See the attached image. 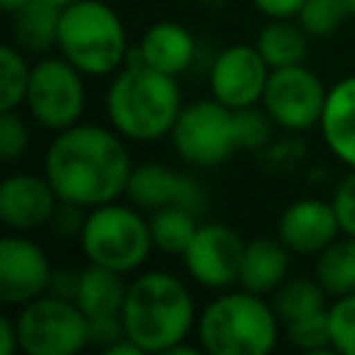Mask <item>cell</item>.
Segmentation results:
<instances>
[{"mask_svg": "<svg viewBox=\"0 0 355 355\" xmlns=\"http://www.w3.org/2000/svg\"><path fill=\"white\" fill-rule=\"evenodd\" d=\"M125 200H130L141 211H155L166 205H183L197 214L205 211L202 183L194 175L175 169L169 164H161V161H144L133 166Z\"/></svg>", "mask_w": 355, "mask_h": 355, "instance_id": "cell-14", "label": "cell"}, {"mask_svg": "<svg viewBox=\"0 0 355 355\" xmlns=\"http://www.w3.org/2000/svg\"><path fill=\"white\" fill-rule=\"evenodd\" d=\"M25 3H31V0H0V8H3L6 14H14V11H19Z\"/></svg>", "mask_w": 355, "mask_h": 355, "instance_id": "cell-37", "label": "cell"}, {"mask_svg": "<svg viewBox=\"0 0 355 355\" xmlns=\"http://www.w3.org/2000/svg\"><path fill=\"white\" fill-rule=\"evenodd\" d=\"M55 53L75 64L86 78H111L133 50L128 28L111 3L78 0L61 8Z\"/></svg>", "mask_w": 355, "mask_h": 355, "instance_id": "cell-5", "label": "cell"}, {"mask_svg": "<svg viewBox=\"0 0 355 355\" xmlns=\"http://www.w3.org/2000/svg\"><path fill=\"white\" fill-rule=\"evenodd\" d=\"M128 144L130 141L111 125L80 119L78 125L53 133L42 172L53 183L58 200L80 208H97L125 197L128 191V180L136 166Z\"/></svg>", "mask_w": 355, "mask_h": 355, "instance_id": "cell-1", "label": "cell"}, {"mask_svg": "<svg viewBox=\"0 0 355 355\" xmlns=\"http://www.w3.org/2000/svg\"><path fill=\"white\" fill-rule=\"evenodd\" d=\"M11 25V42L33 55H44L50 50H55L58 42V19H61V8L50 0H31L25 3L19 11L8 14Z\"/></svg>", "mask_w": 355, "mask_h": 355, "instance_id": "cell-21", "label": "cell"}, {"mask_svg": "<svg viewBox=\"0 0 355 355\" xmlns=\"http://www.w3.org/2000/svg\"><path fill=\"white\" fill-rule=\"evenodd\" d=\"M283 333H286V341L300 352H308V355H330L333 352L330 327H327V308L319 313L286 322Z\"/></svg>", "mask_w": 355, "mask_h": 355, "instance_id": "cell-27", "label": "cell"}, {"mask_svg": "<svg viewBox=\"0 0 355 355\" xmlns=\"http://www.w3.org/2000/svg\"><path fill=\"white\" fill-rule=\"evenodd\" d=\"M305 0H252L255 11L266 19H297Z\"/></svg>", "mask_w": 355, "mask_h": 355, "instance_id": "cell-34", "label": "cell"}, {"mask_svg": "<svg viewBox=\"0 0 355 355\" xmlns=\"http://www.w3.org/2000/svg\"><path fill=\"white\" fill-rule=\"evenodd\" d=\"M75 286H78V269L72 266H53V277H50V294L58 297H75Z\"/></svg>", "mask_w": 355, "mask_h": 355, "instance_id": "cell-35", "label": "cell"}, {"mask_svg": "<svg viewBox=\"0 0 355 355\" xmlns=\"http://www.w3.org/2000/svg\"><path fill=\"white\" fill-rule=\"evenodd\" d=\"M86 211H89V208H80V205H75V202L58 200L55 214H53V219H50L47 227H50L55 236H61V239H78V233H80V227H83V219H86Z\"/></svg>", "mask_w": 355, "mask_h": 355, "instance_id": "cell-32", "label": "cell"}, {"mask_svg": "<svg viewBox=\"0 0 355 355\" xmlns=\"http://www.w3.org/2000/svg\"><path fill=\"white\" fill-rule=\"evenodd\" d=\"M125 336V327H122V316L114 313V316H94L89 319V341L92 347H97L100 352L108 349L114 341H119Z\"/></svg>", "mask_w": 355, "mask_h": 355, "instance_id": "cell-33", "label": "cell"}, {"mask_svg": "<svg viewBox=\"0 0 355 355\" xmlns=\"http://www.w3.org/2000/svg\"><path fill=\"white\" fill-rule=\"evenodd\" d=\"M22 108L31 122L50 133L78 125L86 111V75L61 53L39 55L31 64V80Z\"/></svg>", "mask_w": 355, "mask_h": 355, "instance_id": "cell-8", "label": "cell"}, {"mask_svg": "<svg viewBox=\"0 0 355 355\" xmlns=\"http://www.w3.org/2000/svg\"><path fill=\"white\" fill-rule=\"evenodd\" d=\"M200 227V214L183 205H166L150 211L153 244L164 255H183Z\"/></svg>", "mask_w": 355, "mask_h": 355, "instance_id": "cell-24", "label": "cell"}, {"mask_svg": "<svg viewBox=\"0 0 355 355\" xmlns=\"http://www.w3.org/2000/svg\"><path fill=\"white\" fill-rule=\"evenodd\" d=\"M125 291H128L125 275L86 261L78 269V286H75V297L72 300L80 305V311L89 319H94V316H114V313L122 311Z\"/></svg>", "mask_w": 355, "mask_h": 355, "instance_id": "cell-20", "label": "cell"}, {"mask_svg": "<svg viewBox=\"0 0 355 355\" xmlns=\"http://www.w3.org/2000/svg\"><path fill=\"white\" fill-rule=\"evenodd\" d=\"M333 208L341 225V233L355 236V169H347L333 186Z\"/></svg>", "mask_w": 355, "mask_h": 355, "instance_id": "cell-31", "label": "cell"}, {"mask_svg": "<svg viewBox=\"0 0 355 355\" xmlns=\"http://www.w3.org/2000/svg\"><path fill=\"white\" fill-rule=\"evenodd\" d=\"M58 205V194L44 172L14 169L0 183V222L14 233L47 227Z\"/></svg>", "mask_w": 355, "mask_h": 355, "instance_id": "cell-15", "label": "cell"}, {"mask_svg": "<svg viewBox=\"0 0 355 355\" xmlns=\"http://www.w3.org/2000/svg\"><path fill=\"white\" fill-rule=\"evenodd\" d=\"M31 147V125L17 111H0V158L17 164Z\"/></svg>", "mask_w": 355, "mask_h": 355, "instance_id": "cell-30", "label": "cell"}, {"mask_svg": "<svg viewBox=\"0 0 355 355\" xmlns=\"http://www.w3.org/2000/svg\"><path fill=\"white\" fill-rule=\"evenodd\" d=\"M183 108L178 78L164 75L133 53L108 78L103 111L108 125L130 144H153L169 139Z\"/></svg>", "mask_w": 355, "mask_h": 355, "instance_id": "cell-2", "label": "cell"}, {"mask_svg": "<svg viewBox=\"0 0 355 355\" xmlns=\"http://www.w3.org/2000/svg\"><path fill=\"white\" fill-rule=\"evenodd\" d=\"M178 158L197 169H214L241 153L236 108L208 97L183 103L180 116L169 133Z\"/></svg>", "mask_w": 355, "mask_h": 355, "instance_id": "cell-7", "label": "cell"}, {"mask_svg": "<svg viewBox=\"0 0 355 355\" xmlns=\"http://www.w3.org/2000/svg\"><path fill=\"white\" fill-rule=\"evenodd\" d=\"M244 239L236 227L225 222H200L191 244L180 255L186 275L208 288V291H225L239 286L241 258H244Z\"/></svg>", "mask_w": 355, "mask_h": 355, "instance_id": "cell-11", "label": "cell"}, {"mask_svg": "<svg viewBox=\"0 0 355 355\" xmlns=\"http://www.w3.org/2000/svg\"><path fill=\"white\" fill-rule=\"evenodd\" d=\"M80 255L92 263L114 269L119 275H136L150 261L155 244L150 233V216L130 200H111L86 211L78 233Z\"/></svg>", "mask_w": 355, "mask_h": 355, "instance_id": "cell-6", "label": "cell"}, {"mask_svg": "<svg viewBox=\"0 0 355 355\" xmlns=\"http://www.w3.org/2000/svg\"><path fill=\"white\" fill-rule=\"evenodd\" d=\"M313 277L330 300L355 294V236L341 233L330 247H324L313 258Z\"/></svg>", "mask_w": 355, "mask_h": 355, "instance_id": "cell-23", "label": "cell"}, {"mask_svg": "<svg viewBox=\"0 0 355 355\" xmlns=\"http://www.w3.org/2000/svg\"><path fill=\"white\" fill-rule=\"evenodd\" d=\"M275 236L294 255L316 258L324 247H330L341 236V225H338L333 200H322V197L291 200L277 216Z\"/></svg>", "mask_w": 355, "mask_h": 355, "instance_id": "cell-16", "label": "cell"}, {"mask_svg": "<svg viewBox=\"0 0 355 355\" xmlns=\"http://www.w3.org/2000/svg\"><path fill=\"white\" fill-rule=\"evenodd\" d=\"M50 3H55L58 8H67V6H72V3H78V0H50Z\"/></svg>", "mask_w": 355, "mask_h": 355, "instance_id": "cell-39", "label": "cell"}, {"mask_svg": "<svg viewBox=\"0 0 355 355\" xmlns=\"http://www.w3.org/2000/svg\"><path fill=\"white\" fill-rule=\"evenodd\" d=\"M327 92L330 86H324V80L302 61L269 72L261 105L275 128L286 133H305L311 128H319L327 105Z\"/></svg>", "mask_w": 355, "mask_h": 355, "instance_id": "cell-10", "label": "cell"}, {"mask_svg": "<svg viewBox=\"0 0 355 355\" xmlns=\"http://www.w3.org/2000/svg\"><path fill=\"white\" fill-rule=\"evenodd\" d=\"M280 322H294L311 313H319L330 305L327 291L322 288V283L311 275V277H286L272 294H269Z\"/></svg>", "mask_w": 355, "mask_h": 355, "instance_id": "cell-25", "label": "cell"}, {"mask_svg": "<svg viewBox=\"0 0 355 355\" xmlns=\"http://www.w3.org/2000/svg\"><path fill=\"white\" fill-rule=\"evenodd\" d=\"M19 349L25 355H78L89 341V316L69 297L42 294L14 313Z\"/></svg>", "mask_w": 355, "mask_h": 355, "instance_id": "cell-9", "label": "cell"}, {"mask_svg": "<svg viewBox=\"0 0 355 355\" xmlns=\"http://www.w3.org/2000/svg\"><path fill=\"white\" fill-rule=\"evenodd\" d=\"M344 19H349L344 0H305L297 14V22L308 36H330L344 25Z\"/></svg>", "mask_w": 355, "mask_h": 355, "instance_id": "cell-28", "label": "cell"}, {"mask_svg": "<svg viewBox=\"0 0 355 355\" xmlns=\"http://www.w3.org/2000/svg\"><path fill=\"white\" fill-rule=\"evenodd\" d=\"M272 67L255 44L233 42L222 47L208 67V94L227 108L261 105Z\"/></svg>", "mask_w": 355, "mask_h": 355, "instance_id": "cell-12", "label": "cell"}, {"mask_svg": "<svg viewBox=\"0 0 355 355\" xmlns=\"http://www.w3.org/2000/svg\"><path fill=\"white\" fill-rule=\"evenodd\" d=\"M291 250L277 236H255L244 244L239 286L269 297L286 277H291Z\"/></svg>", "mask_w": 355, "mask_h": 355, "instance_id": "cell-19", "label": "cell"}, {"mask_svg": "<svg viewBox=\"0 0 355 355\" xmlns=\"http://www.w3.org/2000/svg\"><path fill=\"white\" fill-rule=\"evenodd\" d=\"M330 347L341 355H355V294L333 297L327 305Z\"/></svg>", "mask_w": 355, "mask_h": 355, "instance_id": "cell-29", "label": "cell"}, {"mask_svg": "<svg viewBox=\"0 0 355 355\" xmlns=\"http://www.w3.org/2000/svg\"><path fill=\"white\" fill-rule=\"evenodd\" d=\"M133 55L164 75L180 78L183 72L191 69L197 58V36L183 22L158 19L144 28V33L133 47Z\"/></svg>", "mask_w": 355, "mask_h": 355, "instance_id": "cell-17", "label": "cell"}, {"mask_svg": "<svg viewBox=\"0 0 355 355\" xmlns=\"http://www.w3.org/2000/svg\"><path fill=\"white\" fill-rule=\"evenodd\" d=\"M252 44L258 47L263 61L272 69H277V67H291L305 61L308 33L297 19H269L266 25H261Z\"/></svg>", "mask_w": 355, "mask_h": 355, "instance_id": "cell-22", "label": "cell"}, {"mask_svg": "<svg viewBox=\"0 0 355 355\" xmlns=\"http://www.w3.org/2000/svg\"><path fill=\"white\" fill-rule=\"evenodd\" d=\"M31 80L28 53L14 42L0 47V111H17L25 105V92Z\"/></svg>", "mask_w": 355, "mask_h": 355, "instance_id": "cell-26", "label": "cell"}, {"mask_svg": "<svg viewBox=\"0 0 355 355\" xmlns=\"http://www.w3.org/2000/svg\"><path fill=\"white\" fill-rule=\"evenodd\" d=\"M319 136L338 164L355 169V72L330 86Z\"/></svg>", "mask_w": 355, "mask_h": 355, "instance_id": "cell-18", "label": "cell"}, {"mask_svg": "<svg viewBox=\"0 0 355 355\" xmlns=\"http://www.w3.org/2000/svg\"><path fill=\"white\" fill-rule=\"evenodd\" d=\"M344 6H347V14L355 19V0H344Z\"/></svg>", "mask_w": 355, "mask_h": 355, "instance_id": "cell-38", "label": "cell"}, {"mask_svg": "<svg viewBox=\"0 0 355 355\" xmlns=\"http://www.w3.org/2000/svg\"><path fill=\"white\" fill-rule=\"evenodd\" d=\"M197 302L183 277L169 269H139L128 280L122 302V327L147 355H166L175 344L194 336Z\"/></svg>", "mask_w": 355, "mask_h": 355, "instance_id": "cell-3", "label": "cell"}, {"mask_svg": "<svg viewBox=\"0 0 355 355\" xmlns=\"http://www.w3.org/2000/svg\"><path fill=\"white\" fill-rule=\"evenodd\" d=\"M19 349V333L14 316L3 313L0 316V355H14Z\"/></svg>", "mask_w": 355, "mask_h": 355, "instance_id": "cell-36", "label": "cell"}, {"mask_svg": "<svg viewBox=\"0 0 355 355\" xmlns=\"http://www.w3.org/2000/svg\"><path fill=\"white\" fill-rule=\"evenodd\" d=\"M53 277V263L47 250L28 233L8 230L0 239V302L25 305L47 294Z\"/></svg>", "mask_w": 355, "mask_h": 355, "instance_id": "cell-13", "label": "cell"}, {"mask_svg": "<svg viewBox=\"0 0 355 355\" xmlns=\"http://www.w3.org/2000/svg\"><path fill=\"white\" fill-rule=\"evenodd\" d=\"M283 322L269 297L241 286L216 291L200 313L194 338L208 355H266L277 347Z\"/></svg>", "mask_w": 355, "mask_h": 355, "instance_id": "cell-4", "label": "cell"}]
</instances>
